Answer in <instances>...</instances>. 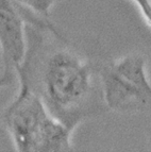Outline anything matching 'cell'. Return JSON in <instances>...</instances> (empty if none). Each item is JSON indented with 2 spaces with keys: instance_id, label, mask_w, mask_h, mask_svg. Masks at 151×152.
I'll return each mask as SVG.
<instances>
[{
  "instance_id": "8992f818",
  "label": "cell",
  "mask_w": 151,
  "mask_h": 152,
  "mask_svg": "<svg viewBox=\"0 0 151 152\" xmlns=\"http://www.w3.org/2000/svg\"><path fill=\"white\" fill-rule=\"evenodd\" d=\"M141 11L144 19L151 27V0H132Z\"/></svg>"
},
{
  "instance_id": "3957f363",
  "label": "cell",
  "mask_w": 151,
  "mask_h": 152,
  "mask_svg": "<svg viewBox=\"0 0 151 152\" xmlns=\"http://www.w3.org/2000/svg\"><path fill=\"white\" fill-rule=\"evenodd\" d=\"M100 79L104 103L111 111L131 114L151 102V83L141 54H129L106 64L100 70Z\"/></svg>"
},
{
  "instance_id": "52a82bcc",
  "label": "cell",
  "mask_w": 151,
  "mask_h": 152,
  "mask_svg": "<svg viewBox=\"0 0 151 152\" xmlns=\"http://www.w3.org/2000/svg\"><path fill=\"white\" fill-rule=\"evenodd\" d=\"M11 81H12V76H11V74L3 72L2 76H0V88L7 86V85H10Z\"/></svg>"
},
{
  "instance_id": "5b68a950",
  "label": "cell",
  "mask_w": 151,
  "mask_h": 152,
  "mask_svg": "<svg viewBox=\"0 0 151 152\" xmlns=\"http://www.w3.org/2000/svg\"><path fill=\"white\" fill-rule=\"evenodd\" d=\"M23 8L34 13L40 17L47 18L51 9L64 0H15Z\"/></svg>"
},
{
  "instance_id": "7a4b0ae2",
  "label": "cell",
  "mask_w": 151,
  "mask_h": 152,
  "mask_svg": "<svg viewBox=\"0 0 151 152\" xmlns=\"http://www.w3.org/2000/svg\"><path fill=\"white\" fill-rule=\"evenodd\" d=\"M92 75L91 65L69 50L56 51L45 62L40 96L51 114L71 130L82 118Z\"/></svg>"
},
{
  "instance_id": "6da1fadb",
  "label": "cell",
  "mask_w": 151,
  "mask_h": 152,
  "mask_svg": "<svg viewBox=\"0 0 151 152\" xmlns=\"http://www.w3.org/2000/svg\"><path fill=\"white\" fill-rule=\"evenodd\" d=\"M19 89L4 110L2 121L19 152H62L73 150V130L51 114L42 97L31 87L23 65L16 70Z\"/></svg>"
},
{
  "instance_id": "277c9868",
  "label": "cell",
  "mask_w": 151,
  "mask_h": 152,
  "mask_svg": "<svg viewBox=\"0 0 151 152\" xmlns=\"http://www.w3.org/2000/svg\"><path fill=\"white\" fill-rule=\"evenodd\" d=\"M59 35L60 32L47 18L40 17L19 5L15 0H0V48L4 72L11 74L23 67L27 58L25 23Z\"/></svg>"
}]
</instances>
